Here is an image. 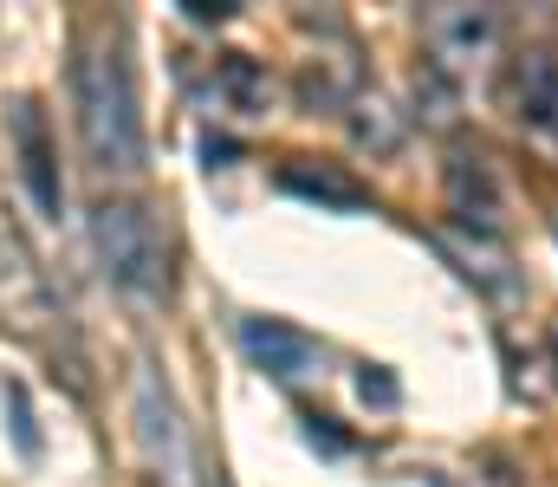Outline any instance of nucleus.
Wrapping results in <instances>:
<instances>
[{
  "mask_svg": "<svg viewBox=\"0 0 558 487\" xmlns=\"http://www.w3.org/2000/svg\"><path fill=\"white\" fill-rule=\"evenodd\" d=\"M7 137H13V157H20V182L33 195V208L46 221H59L65 208V182H59V150H52V131H46V111L33 92L7 98Z\"/></svg>",
  "mask_w": 558,
  "mask_h": 487,
  "instance_id": "3",
  "label": "nucleus"
},
{
  "mask_svg": "<svg viewBox=\"0 0 558 487\" xmlns=\"http://www.w3.org/2000/svg\"><path fill=\"white\" fill-rule=\"evenodd\" d=\"M215 487H228V482H215Z\"/></svg>",
  "mask_w": 558,
  "mask_h": 487,
  "instance_id": "14",
  "label": "nucleus"
},
{
  "mask_svg": "<svg viewBox=\"0 0 558 487\" xmlns=\"http://www.w3.org/2000/svg\"><path fill=\"white\" fill-rule=\"evenodd\" d=\"M92 247H98L118 293H131V300H162L169 293V254H162V234H156L149 208L98 202L92 208Z\"/></svg>",
  "mask_w": 558,
  "mask_h": 487,
  "instance_id": "2",
  "label": "nucleus"
},
{
  "mask_svg": "<svg viewBox=\"0 0 558 487\" xmlns=\"http://www.w3.org/2000/svg\"><path fill=\"white\" fill-rule=\"evenodd\" d=\"M175 7H182L189 20H202V26H208V20H228V13H234V0H175Z\"/></svg>",
  "mask_w": 558,
  "mask_h": 487,
  "instance_id": "12",
  "label": "nucleus"
},
{
  "mask_svg": "<svg viewBox=\"0 0 558 487\" xmlns=\"http://www.w3.org/2000/svg\"><path fill=\"white\" fill-rule=\"evenodd\" d=\"M553 370H558V325H553Z\"/></svg>",
  "mask_w": 558,
  "mask_h": 487,
  "instance_id": "13",
  "label": "nucleus"
},
{
  "mask_svg": "<svg viewBox=\"0 0 558 487\" xmlns=\"http://www.w3.org/2000/svg\"><path fill=\"white\" fill-rule=\"evenodd\" d=\"M357 397H364V403H371V397H377V403H397V383H390L384 370H371V364H364V377H357Z\"/></svg>",
  "mask_w": 558,
  "mask_h": 487,
  "instance_id": "11",
  "label": "nucleus"
},
{
  "mask_svg": "<svg viewBox=\"0 0 558 487\" xmlns=\"http://www.w3.org/2000/svg\"><path fill=\"white\" fill-rule=\"evenodd\" d=\"M137 436H143V455H149V468H156L169 487L189 475V449H182L175 397H169V383L156 377V364H137Z\"/></svg>",
  "mask_w": 558,
  "mask_h": 487,
  "instance_id": "4",
  "label": "nucleus"
},
{
  "mask_svg": "<svg viewBox=\"0 0 558 487\" xmlns=\"http://www.w3.org/2000/svg\"><path fill=\"white\" fill-rule=\"evenodd\" d=\"M241 351L254 370H267L274 383H299L318 370V344L286 319H241Z\"/></svg>",
  "mask_w": 558,
  "mask_h": 487,
  "instance_id": "5",
  "label": "nucleus"
},
{
  "mask_svg": "<svg viewBox=\"0 0 558 487\" xmlns=\"http://www.w3.org/2000/svg\"><path fill=\"white\" fill-rule=\"evenodd\" d=\"M279 188L286 195H305V202H325V208H364V188L351 182V175H338V169H312V162H286L279 169Z\"/></svg>",
  "mask_w": 558,
  "mask_h": 487,
  "instance_id": "9",
  "label": "nucleus"
},
{
  "mask_svg": "<svg viewBox=\"0 0 558 487\" xmlns=\"http://www.w3.org/2000/svg\"><path fill=\"white\" fill-rule=\"evenodd\" d=\"M72 92H78V137L92 162L105 175H137L143 169V111H137V78H131V59L118 39H98L78 72H72Z\"/></svg>",
  "mask_w": 558,
  "mask_h": 487,
  "instance_id": "1",
  "label": "nucleus"
},
{
  "mask_svg": "<svg viewBox=\"0 0 558 487\" xmlns=\"http://www.w3.org/2000/svg\"><path fill=\"white\" fill-rule=\"evenodd\" d=\"M513 111H520V124L533 137L558 144V52L553 46L520 52V65H513Z\"/></svg>",
  "mask_w": 558,
  "mask_h": 487,
  "instance_id": "6",
  "label": "nucleus"
},
{
  "mask_svg": "<svg viewBox=\"0 0 558 487\" xmlns=\"http://www.w3.org/2000/svg\"><path fill=\"white\" fill-rule=\"evenodd\" d=\"M428 46L448 59V65H468L494 46V13L487 7H435L428 13Z\"/></svg>",
  "mask_w": 558,
  "mask_h": 487,
  "instance_id": "7",
  "label": "nucleus"
},
{
  "mask_svg": "<svg viewBox=\"0 0 558 487\" xmlns=\"http://www.w3.org/2000/svg\"><path fill=\"white\" fill-rule=\"evenodd\" d=\"M448 202H454V215L474 221V228H494V221H500V188H494V175H487L481 157L448 162Z\"/></svg>",
  "mask_w": 558,
  "mask_h": 487,
  "instance_id": "8",
  "label": "nucleus"
},
{
  "mask_svg": "<svg viewBox=\"0 0 558 487\" xmlns=\"http://www.w3.org/2000/svg\"><path fill=\"white\" fill-rule=\"evenodd\" d=\"M7 416H13L20 455H39V429H33V410H26V390H20V383H7Z\"/></svg>",
  "mask_w": 558,
  "mask_h": 487,
  "instance_id": "10",
  "label": "nucleus"
}]
</instances>
